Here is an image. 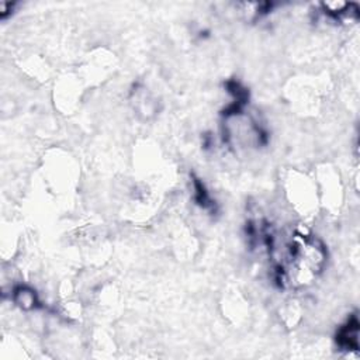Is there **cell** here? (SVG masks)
<instances>
[{
	"label": "cell",
	"mask_w": 360,
	"mask_h": 360,
	"mask_svg": "<svg viewBox=\"0 0 360 360\" xmlns=\"http://www.w3.org/2000/svg\"><path fill=\"white\" fill-rule=\"evenodd\" d=\"M323 242L309 232L295 231L281 249L276 262L274 277L281 288L298 290L311 285L326 264Z\"/></svg>",
	"instance_id": "obj_1"
},
{
	"label": "cell",
	"mask_w": 360,
	"mask_h": 360,
	"mask_svg": "<svg viewBox=\"0 0 360 360\" xmlns=\"http://www.w3.org/2000/svg\"><path fill=\"white\" fill-rule=\"evenodd\" d=\"M15 300L21 307H34L35 302V297L32 291H27L22 288H18L15 291Z\"/></svg>",
	"instance_id": "obj_3"
},
{
	"label": "cell",
	"mask_w": 360,
	"mask_h": 360,
	"mask_svg": "<svg viewBox=\"0 0 360 360\" xmlns=\"http://www.w3.org/2000/svg\"><path fill=\"white\" fill-rule=\"evenodd\" d=\"M336 343L340 350L357 352L359 350V319L357 315H350L345 325L336 333Z\"/></svg>",
	"instance_id": "obj_2"
}]
</instances>
